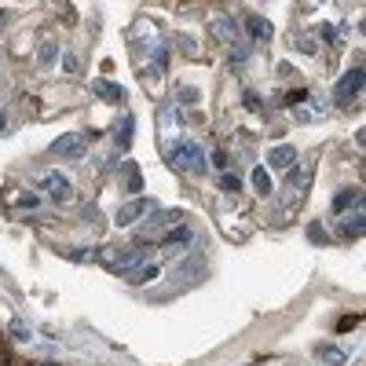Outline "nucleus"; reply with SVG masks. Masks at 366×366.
<instances>
[{
	"instance_id": "nucleus-6",
	"label": "nucleus",
	"mask_w": 366,
	"mask_h": 366,
	"mask_svg": "<svg viewBox=\"0 0 366 366\" xmlns=\"http://www.w3.org/2000/svg\"><path fill=\"white\" fill-rule=\"evenodd\" d=\"M45 190L52 195V202H59V205L74 202V183H70V176H62V172H48V176H45Z\"/></svg>"
},
{
	"instance_id": "nucleus-16",
	"label": "nucleus",
	"mask_w": 366,
	"mask_h": 366,
	"mask_svg": "<svg viewBox=\"0 0 366 366\" xmlns=\"http://www.w3.org/2000/svg\"><path fill=\"white\" fill-rule=\"evenodd\" d=\"M253 187L261 190V195H271V176H268V168H253Z\"/></svg>"
},
{
	"instance_id": "nucleus-27",
	"label": "nucleus",
	"mask_w": 366,
	"mask_h": 366,
	"mask_svg": "<svg viewBox=\"0 0 366 366\" xmlns=\"http://www.w3.org/2000/svg\"><path fill=\"white\" fill-rule=\"evenodd\" d=\"M0 366H11V352L4 348V344H0Z\"/></svg>"
},
{
	"instance_id": "nucleus-1",
	"label": "nucleus",
	"mask_w": 366,
	"mask_h": 366,
	"mask_svg": "<svg viewBox=\"0 0 366 366\" xmlns=\"http://www.w3.org/2000/svg\"><path fill=\"white\" fill-rule=\"evenodd\" d=\"M150 256V249H143V246H128V249H118V246H106L103 253H99V264L103 268H110V271H132L136 264H143Z\"/></svg>"
},
{
	"instance_id": "nucleus-20",
	"label": "nucleus",
	"mask_w": 366,
	"mask_h": 366,
	"mask_svg": "<svg viewBox=\"0 0 366 366\" xmlns=\"http://www.w3.org/2000/svg\"><path fill=\"white\" fill-rule=\"evenodd\" d=\"M128 190H143V180H139V168L128 165Z\"/></svg>"
},
{
	"instance_id": "nucleus-29",
	"label": "nucleus",
	"mask_w": 366,
	"mask_h": 366,
	"mask_svg": "<svg viewBox=\"0 0 366 366\" xmlns=\"http://www.w3.org/2000/svg\"><path fill=\"white\" fill-rule=\"evenodd\" d=\"M0 30H8V11L0 8Z\"/></svg>"
},
{
	"instance_id": "nucleus-4",
	"label": "nucleus",
	"mask_w": 366,
	"mask_h": 366,
	"mask_svg": "<svg viewBox=\"0 0 366 366\" xmlns=\"http://www.w3.org/2000/svg\"><path fill=\"white\" fill-rule=\"evenodd\" d=\"M209 33L217 37V40H224V45H239V37H242V30H239V23H234L231 15H212L209 18Z\"/></svg>"
},
{
	"instance_id": "nucleus-31",
	"label": "nucleus",
	"mask_w": 366,
	"mask_h": 366,
	"mask_svg": "<svg viewBox=\"0 0 366 366\" xmlns=\"http://www.w3.org/2000/svg\"><path fill=\"white\" fill-rule=\"evenodd\" d=\"M40 366H59V362H40Z\"/></svg>"
},
{
	"instance_id": "nucleus-15",
	"label": "nucleus",
	"mask_w": 366,
	"mask_h": 366,
	"mask_svg": "<svg viewBox=\"0 0 366 366\" xmlns=\"http://www.w3.org/2000/svg\"><path fill=\"white\" fill-rule=\"evenodd\" d=\"M187 242H190V231H187V227H180L176 234H168V239L161 242V249H165V253H176V249H180V246H187Z\"/></svg>"
},
{
	"instance_id": "nucleus-26",
	"label": "nucleus",
	"mask_w": 366,
	"mask_h": 366,
	"mask_svg": "<svg viewBox=\"0 0 366 366\" xmlns=\"http://www.w3.org/2000/svg\"><path fill=\"white\" fill-rule=\"evenodd\" d=\"M18 205H30V209H33V205H37V195H18Z\"/></svg>"
},
{
	"instance_id": "nucleus-3",
	"label": "nucleus",
	"mask_w": 366,
	"mask_h": 366,
	"mask_svg": "<svg viewBox=\"0 0 366 366\" xmlns=\"http://www.w3.org/2000/svg\"><path fill=\"white\" fill-rule=\"evenodd\" d=\"M88 136H92V132H67V136H59V139L52 143V154H55V158H81L84 147H88Z\"/></svg>"
},
{
	"instance_id": "nucleus-17",
	"label": "nucleus",
	"mask_w": 366,
	"mask_h": 366,
	"mask_svg": "<svg viewBox=\"0 0 366 366\" xmlns=\"http://www.w3.org/2000/svg\"><path fill=\"white\" fill-rule=\"evenodd\" d=\"M55 55H59V45H55V40H45V45H40V67H52V62H55Z\"/></svg>"
},
{
	"instance_id": "nucleus-11",
	"label": "nucleus",
	"mask_w": 366,
	"mask_h": 366,
	"mask_svg": "<svg viewBox=\"0 0 366 366\" xmlns=\"http://www.w3.org/2000/svg\"><path fill=\"white\" fill-rule=\"evenodd\" d=\"M362 231H366V224H362V209H355V217H344V220H341V234H348V239H359Z\"/></svg>"
},
{
	"instance_id": "nucleus-24",
	"label": "nucleus",
	"mask_w": 366,
	"mask_h": 366,
	"mask_svg": "<svg viewBox=\"0 0 366 366\" xmlns=\"http://www.w3.org/2000/svg\"><path fill=\"white\" fill-rule=\"evenodd\" d=\"M11 333H15L18 341H30V330L23 326V322H11Z\"/></svg>"
},
{
	"instance_id": "nucleus-23",
	"label": "nucleus",
	"mask_w": 366,
	"mask_h": 366,
	"mask_svg": "<svg viewBox=\"0 0 366 366\" xmlns=\"http://www.w3.org/2000/svg\"><path fill=\"white\" fill-rule=\"evenodd\" d=\"M62 67H67L70 74H81V59H77V55H67V59H62Z\"/></svg>"
},
{
	"instance_id": "nucleus-22",
	"label": "nucleus",
	"mask_w": 366,
	"mask_h": 366,
	"mask_svg": "<svg viewBox=\"0 0 366 366\" xmlns=\"http://www.w3.org/2000/svg\"><path fill=\"white\" fill-rule=\"evenodd\" d=\"M308 239H311V242H326V231H322L319 224H311V227H308Z\"/></svg>"
},
{
	"instance_id": "nucleus-7",
	"label": "nucleus",
	"mask_w": 366,
	"mask_h": 366,
	"mask_svg": "<svg viewBox=\"0 0 366 366\" xmlns=\"http://www.w3.org/2000/svg\"><path fill=\"white\" fill-rule=\"evenodd\" d=\"M150 209V202H143V198H136V202H128V205H121L118 209V227H125V224H132V220H139L143 212Z\"/></svg>"
},
{
	"instance_id": "nucleus-25",
	"label": "nucleus",
	"mask_w": 366,
	"mask_h": 366,
	"mask_svg": "<svg viewBox=\"0 0 366 366\" xmlns=\"http://www.w3.org/2000/svg\"><path fill=\"white\" fill-rule=\"evenodd\" d=\"M224 190H242L239 176H224Z\"/></svg>"
},
{
	"instance_id": "nucleus-2",
	"label": "nucleus",
	"mask_w": 366,
	"mask_h": 366,
	"mask_svg": "<svg viewBox=\"0 0 366 366\" xmlns=\"http://www.w3.org/2000/svg\"><path fill=\"white\" fill-rule=\"evenodd\" d=\"M168 161H172V168H183V172H195V176H202V172H205V150H202L198 143L180 139L176 147L168 150Z\"/></svg>"
},
{
	"instance_id": "nucleus-28",
	"label": "nucleus",
	"mask_w": 366,
	"mask_h": 366,
	"mask_svg": "<svg viewBox=\"0 0 366 366\" xmlns=\"http://www.w3.org/2000/svg\"><path fill=\"white\" fill-rule=\"evenodd\" d=\"M319 37H322V40H337V33H333L330 26H322V30H319Z\"/></svg>"
},
{
	"instance_id": "nucleus-5",
	"label": "nucleus",
	"mask_w": 366,
	"mask_h": 366,
	"mask_svg": "<svg viewBox=\"0 0 366 366\" xmlns=\"http://www.w3.org/2000/svg\"><path fill=\"white\" fill-rule=\"evenodd\" d=\"M362 92V70L355 67V70H348V74H344L341 81H337V88H333V99L341 103V106H348L355 96Z\"/></svg>"
},
{
	"instance_id": "nucleus-12",
	"label": "nucleus",
	"mask_w": 366,
	"mask_h": 366,
	"mask_svg": "<svg viewBox=\"0 0 366 366\" xmlns=\"http://www.w3.org/2000/svg\"><path fill=\"white\" fill-rule=\"evenodd\" d=\"M132 128H136V118H132V114H125L121 132L114 136V139H118V150H128V147H132Z\"/></svg>"
},
{
	"instance_id": "nucleus-21",
	"label": "nucleus",
	"mask_w": 366,
	"mask_h": 366,
	"mask_svg": "<svg viewBox=\"0 0 366 366\" xmlns=\"http://www.w3.org/2000/svg\"><path fill=\"white\" fill-rule=\"evenodd\" d=\"M165 70V45H154V74Z\"/></svg>"
},
{
	"instance_id": "nucleus-14",
	"label": "nucleus",
	"mask_w": 366,
	"mask_h": 366,
	"mask_svg": "<svg viewBox=\"0 0 366 366\" xmlns=\"http://www.w3.org/2000/svg\"><path fill=\"white\" fill-rule=\"evenodd\" d=\"M348 205H362V195H359V190H341V195L333 198V212H344Z\"/></svg>"
},
{
	"instance_id": "nucleus-13",
	"label": "nucleus",
	"mask_w": 366,
	"mask_h": 366,
	"mask_svg": "<svg viewBox=\"0 0 366 366\" xmlns=\"http://www.w3.org/2000/svg\"><path fill=\"white\" fill-rule=\"evenodd\" d=\"M150 278H158V264H143V268H132V271H128V282H136V286L150 282Z\"/></svg>"
},
{
	"instance_id": "nucleus-10",
	"label": "nucleus",
	"mask_w": 366,
	"mask_h": 366,
	"mask_svg": "<svg viewBox=\"0 0 366 366\" xmlns=\"http://www.w3.org/2000/svg\"><path fill=\"white\" fill-rule=\"evenodd\" d=\"M246 26H249V33H253L256 40H271V33H275V30H271V23H268V18H261V15H249V18H246Z\"/></svg>"
},
{
	"instance_id": "nucleus-9",
	"label": "nucleus",
	"mask_w": 366,
	"mask_h": 366,
	"mask_svg": "<svg viewBox=\"0 0 366 366\" xmlns=\"http://www.w3.org/2000/svg\"><path fill=\"white\" fill-rule=\"evenodd\" d=\"M268 161H271V168H290L297 161V150L290 143H282V147H275L271 154H268Z\"/></svg>"
},
{
	"instance_id": "nucleus-18",
	"label": "nucleus",
	"mask_w": 366,
	"mask_h": 366,
	"mask_svg": "<svg viewBox=\"0 0 366 366\" xmlns=\"http://www.w3.org/2000/svg\"><path fill=\"white\" fill-rule=\"evenodd\" d=\"M319 359H326V362L341 366V362H344V352H337V348H319Z\"/></svg>"
},
{
	"instance_id": "nucleus-8",
	"label": "nucleus",
	"mask_w": 366,
	"mask_h": 366,
	"mask_svg": "<svg viewBox=\"0 0 366 366\" xmlns=\"http://www.w3.org/2000/svg\"><path fill=\"white\" fill-rule=\"evenodd\" d=\"M92 92L99 96V99H110V103H118V99H125V88L121 84H114V81H92Z\"/></svg>"
},
{
	"instance_id": "nucleus-30",
	"label": "nucleus",
	"mask_w": 366,
	"mask_h": 366,
	"mask_svg": "<svg viewBox=\"0 0 366 366\" xmlns=\"http://www.w3.org/2000/svg\"><path fill=\"white\" fill-rule=\"evenodd\" d=\"M0 132H4V114H0Z\"/></svg>"
},
{
	"instance_id": "nucleus-19",
	"label": "nucleus",
	"mask_w": 366,
	"mask_h": 366,
	"mask_svg": "<svg viewBox=\"0 0 366 366\" xmlns=\"http://www.w3.org/2000/svg\"><path fill=\"white\" fill-rule=\"evenodd\" d=\"M297 48L311 55V52H315V37H311V33H300V37H297Z\"/></svg>"
}]
</instances>
